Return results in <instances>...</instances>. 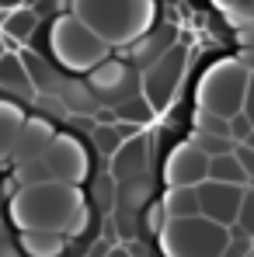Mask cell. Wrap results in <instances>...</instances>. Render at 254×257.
Returning <instances> with one entry per match:
<instances>
[{"mask_svg": "<svg viewBox=\"0 0 254 257\" xmlns=\"http://www.w3.org/2000/svg\"><path fill=\"white\" fill-rule=\"evenodd\" d=\"M84 205V191L77 184H59V181L25 184L7 202L11 222L18 229H56V233H66V226Z\"/></svg>", "mask_w": 254, "mask_h": 257, "instance_id": "cell-1", "label": "cell"}, {"mask_svg": "<svg viewBox=\"0 0 254 257\" xmlns=\"http://www.w3.org/2000/svg\"><path fill=\"white\" fill-rule=\"evenodd\" d=\"M70 11L108 45L136 42L150 21L146 0H70Z\"/></svg>", "mask_w": 254, "mask_h": 257, "instance_id": "cell-2", "label": "cell"}, {"mask_svg": "<svg viewBox=\"0 0 254 257\" xmlns=\"http://www.w3.org/2000/svg\"><path fill=\"white\" fill-rule=\"evenodd\" d=\"M49 42H52V56L59 59V66L70 73H91L98 63L108 59V42L94 28H87L77 14L56 18L49 28Z\"/></svg>", "mask_w": 254, "mask_h": 257, "instance_id": "cell-3", "label": "cell"}, {"mask_svg": "<svg viewBox=\"0 0 254 257\" xmlns=\"http://www.w3.org/2000/svg\"><path fill=\"white\" fill-rule=\"evenodd\" d=\"M230 243V229L206 215L167 219L160 233V247L167 257H219Z\"/></svg>", "mask_w": 254, "mask_h": 257, "instance_id": "cell-4", "label": "cell"}, {"mask_svg": "<svg viewBox=\"0 0 254 257\" xmlns=\"http://www.w3.org/2000/svg\"><path fill=\"white\" fill-rule=\"evenodd\" d=\"M247 84H251V70L240 59H226L219 66H212L199 84V108L216 111L223 118H233L244 111L247 101Z\"/></svg>", "mask_w": 254, "mask_h": 257, "instance_id": "cell-5", "label": "cell"}, {"mask_svg": "<svg viewBox=\"0 0 254 257\" xmlns=\"http://www.w3.org/2000/svg\"><path fill=\"white\" fill-rule=\"evenodd\" d=\"M185 73H188V49H185V45H171L153 66H146V70L139 73L143 97L153 104L157 115H164L171 104H174L171 97L178 94V87H181V80H185Z\"/></svg>", "mask_w": 254, "mask_h": 257, "instance_id": "cell-6", "label": "cell"}, {"mask_svg": "<svg viewBox=\"0 0 254 257\" xmlns=\"http://www.w3.org/2000/svg\"><path fill=\"white\" fill-rule=\"evenodd\" d=\"M87 87L98 94L101 108H115V104L129 101L132 94H143L139 73H136L129 63H122V59H105V63H98V66L87 73Z\"/></svg>", "mask_w": 254, "mask_h": 257, "instance_id": "cell-7", "label": "cell"}, {"mask_svg": "<svg viewBox=\"0 0 254 257\" xmlns=\"http://www.w3.org/2000/svg\"><path fill=\"white\" fill-rule=\"evenodd\" d=\"M45 164H49V171H52V181H59V184H84L91 181V160H87L84 146H80V139L77 136H56L52 139V146L42 153Z\"/></svg>", "mask_w": 254, "mask_h": 257, "instance_id": "cell-8", "label": "cell"}, {"mask_svg": "<svg viewBox=\"0 0 254 257\" xmlns=\"http://www.w3.org/2000/svg\"><path fill=\"white\" fill-rule=\"evenodd\" d=\"M195 188H199L202 215L230 229V226L237 222V215H240V205H244L247 188H240V184H223V181H212V177L202 181V184H195Z\"/></svg>", "mask_w": 254, "mask_h": 257, "instance_id": "cell-9", "label": "cell"}, {"mask_svg": "<svg viewBox=\"0 0 254 257\" xmlns=\"http://www.w3.org/2000/svg\"><path fill=\"white\" fill-rule=\"evenodd\" d=\"M108 174L115 177V184L122 181H139V177H153V143L139 132L119 146V153L108 160Z\"/></svg>", "mask_w": 254, "mask_h": 257, "instance_id": "cell-10", "label": "cell"}, {"mask_svg": "<svg viewBox=\"0 0 254 257\" xmlns=\"http://www.w3.org/2000/svg\"><path fill=\"white\" fill-rule=\"evenodd\" d=\"M164 174H167L171 188H195V184L209 181V157L195 143H181L178 150L167 153Z\"/></svg>", "mask_w": 254, "mask_h": 257, "instance_id": "cell-11", "label": "cell"}, {"mask_svg": "<svg viewBox=\"0 0 254 257\" xmlns=\"http://www.w3.org/2000/svg\"><path fill=\"white\" fill-rule=\"evenodd\" d=\"M56 136H59V132L52 128V122H49V118H28V122H25V128H21V136H18L14 153H11L14 167L39 160L45 150L52 146V139H56Z\"/></svg>", "mask_w": 254, "mask_h": 257, "instance_id": "cell-12", "label": "cell"}, {"mask_svg": "<svg viewBox=\"0 0 254 257\" xmlns=\"http://www.w3.org/2000/svg\"><path fill=\"white\" fill-rule=\"evenodd\" d=\"M0 90L11 94V97H18V101H35L39 97V90H35L32 77H28V66H25L21 52H14V49L0 56Z\"/></svg>", "mask_w": 254, "mask_h": 257, "instance_id": "cell-13", "label": "cell"}, {"mask_svg": "<svg viewBox=\"0 0 254 257\" xmlns=\"http://www.w3.org/2000/svg\"><path fill=\"white\" fill-rule=\"evenodd\" d=\"M18 247L28 257H63L70 240L56 229H18Z\"/></svg>", "mask_w": 254, "mask_h": 257, "instance_id": "cell-14", "label": "cell"}, {"mask_svg": "<svg viewBox=\"0 0 254 257\" xmlns=\"http://www.w3.org/2000/svg\"><path fill=\"white\" fill-rule=\"evenodd\" d=\"M0 32H4L7 45L18 52L21 42H32V39H35V32H39V14H35L32 7H14V11H7Z\"/></svg>", "mask_w": 254, "mask_h": 257, "instance_id": "cell-15", "label": "cell"}, {"mask_svg": "<svg viewBox=\"0 0 254 257\" xmlns=\"http://www.w3.org/2000/svg\"><path fill=\"white\" fill-rule=\"evenodd\" d=\"M25 122L28 118L21 111V101H0V160H11Z\"/></svg>", "mask_w": 254, "mask_h": 257, "instance_id": "cell-16", "label": "cell"}, {"mask_svg": "<svg viewBox=\"0 0 254 257\" xmlns=\"http://www.w3.org/2000/svg\"><path fill=\"white\" fill-rule=\"evenodd\" d=\"M160 205H164L167 219H192V215H202L199 188H167Z\"/></svg>", "mask_w": 254, "mask_h": 257, "instance_id": "cell-17", "label": "cell"}, {"mask_svg": "<svg viewBox=\"0 0 254 257\" xmlns=\"http://www.w3.org/2000/svg\"><path fill=\"white\" fill-rule=\"evenodd\" d=\"M209 177L212 181H223V184H240V188L251 184V177L244 171L237 150L233 153H223V157H209Z\"/></svg>", "mask_w": 254, "mask_h": 257, "instance_id": "cell-18", "label": "cell"}, {"mask_svg": "<svg viewBox=\"0 0 254 257\" xmlns=\"http://www.w3.org/2000/svg\"><path fill=\"white\" fill-rule=\"evenodd\" d=\"M153 115H157V111H153V104H150L143 94H132L129 101H122V104L112 108V118H115V122H129V125H139V128L146 125Z\"/></svg>", "mask_w": 254, "mask_h": 257, "instance_id": "cell-19", "label": "cell"}, {"mask_svg": "<svg viewBox=\"0 0 254 257\" xmlns=\"http://www.w3.org/2000/svg\"><path fill=\"white\" fill-rule=\"evenodd\" d=\"M91 143H94V150H98L105 160H112V157L119 153V146L126 143L122 125H119V122H98V125L91 128Z\"/></svg>", "mask_w": 254, "mask_h": 257, "instance_id": "cell-20", "label": "cell"}, {"mask_svg": "<svg viewBox=\"0 0 254 257\" xmlns=\"http://www.w3.org/2000/svg\"><path fill=\"white\" fill-rule=\"evenodd\" d=\"M188 143H195L206 157H223V153H233L237 150V143L230 136H212V132H199V128L188 136Z\"/></svg>", "mask_w": 254, "mask_h": 257, "instance_id": "cell-21", "label": "cell"}, {"mask_svg": "<svg viewBox=\"0 0 254 257\" xmlns=\"http://www.w3.org/2000/svg\"><path fill=\"white\" fill-rule=\"evenodd\" d=\"M195 128H199V132L230 136V139H233V125H230V118H223V115H216V111H206V108H199V115H195ZM233 143H237V139H233Z\"/></svg>", "mask_w": 254, "mask_h": 257, "instance_id": "cell-22", "label": "cell"}, {"mask_svg": "<svg viewBox=\"0 0 254 257\" xmlns=\"http://www.w3.org/2000/svg\"><path fill=\"white\" fill-rule=\"evenodd\" d=\"M219 257H254V236H247L237 222L230 226V243Z\"/></svg>", "mask_w": 254, "mask_h": 257, "instance_id": "cell-23", "label": "cell"}, {"mask_svg": "<svg viewBox=\"0 0 254 257\" xmlns=\"http://www.w3.org/2000/svg\"><path fill=\"white\" fill-rule=\"evenodd\" d=\"M237 226L254 236V188H247V195H244V205H240V215H237Z\"/></svg>", "mask_w": 254, "mask_h": 257, "instance_id": "cell-24", "label": "cell"}, {"mask_svg": "<svg viewBox=\"0 0 254 257\" xmlns=\"http://www.w3.org/2000/svg\"><path fill=\"white\" fill-rule=\"evenodd\" d=\"M230 125H233V139H237V143H244V139L254 132V122L244 115V111H240V115H233V118H230Z\"/></svg>", "mask_w": 254, "mask_h": 257, "instance_id": "cell-25", "label": "cell"}, {"mask_svg": "<svg viewBox=\"0 0 254 257\" xmlns=\"http://www.w3.org/2000/svg\"><path fill=\"white\" fill-rule=\"evenodd\" d=\"M237 157H240V164H244V171H247V177H251V184H254V150L244 146V143H237Z\"/></svg>", "mask_w": 254, "mask_h": 257, "instance_id": "cell-26", "label": "cell"}, {"mask_svg": "<svg viewBox=\"0 0 254 257\" xmlns=\"http://www.w3.org/2000/svg\"><path fill=\"white\" fill-rule=\"evenodd\" d=\"M230 11H233L237 18H244V21H254V0H233Z\"/></svg>", "mask_w": 254, "mask_h": 257, "instance_id": "cell-27", "label": "cell"}, {"mask_svg": "<svg viewBox=\"0 0 254 257\" xmlns=\"http://www.w3.org/2000/svg\"><path fill=\"white\" fill-rule=\"evenodd\" d=\"M0 257H28L14 240H0Z\"/></svg>", "mask_w": 254, "mask_h": 257, "instance_id": "cell-28", "label": "cell"}, {"mask_svg": "<svg viewBox=\"0 0 254 257\" xmlns=\"http://www.w3.org/2000/svg\"><path fill=\"white\" fill-rule=\"evenodd\" d=\"M244 115L254 122V70H251V84H247V101H244Z\"/></svg>", "mask_w": 254, "mask_h": 257, "instance_id": "cell-29", "label": "cell"}, {"mask_svg": "<svg viewBox=\"0 0 254 257\" xmlns=\"http://www.w3.org/2000/svg\"><path fill=\"white\" fill-rule=\"evenodd\" d=\"M105 257H136V254L129 250V243H115V247H112V250H108Z\"/></svg>", "mask_w": 254, "mask_h": 257, "instance_id": "cell-30", "label": "cell"}, {"mask_svg": "<svg viewBox=\"0 0 254 257\" xmlns=\"http://www.w3.org/2000/svg\"><path fill=\"white\" fill-rule=\"evenodd\" d=\"M4 52H11V45H7V39H4V32H0V56Z\"/></svg>", "mask_w": 254, "mask_h": 257, "instance_id": "cell-31", "label": "cell"}, {"mask_svg": "<svg viewBox=\"0 0 254 257\" xmlns=\"http://www.w3.org/2000/svg\"><path fill=\"white\" fill-rule=\"evenodd\" d=\"M244 146H251V150H254V132L247 136V139H244Z\"/></svg>", "mask_w": 254, "mask_h": 257, "instance_id": "cell-32", "label": "cell"}, {"mask_svg": "<svg viewBox=\"0 0 254 257\" xmlns=\"http://www.w3.org/2000/svg\"><path fill=\"white\" fill-rule=\"evenodd\" d=\"M11 4H18V0H0V7H11ZM14 11V7H11Z\"/></svg>", "mask_w": 254, "mask_h": 257, "instance_id": "cell-33", "label": "cell"}, {"mask_svg": "<svg viewBox=\"0 0 254 257\" xmlns=\"http://www.w3.org/2000/svg\"><path fill=\"white\" fill-rule=\"evenodd\" d=\"M4 18H7V7H0V25H4Z\"/></svg>", "mask_w": 254, "mask_h": 257, "instance_id": "cell-34", "label": "cell"}, {"mask_svg": "<svg viewBox=\"0 0 254 257\" xmlns=\"http://www.w3.org/2000/svg\"><path fill=\"white\" fill-rule=\"evenodd\" d=\"M0 240H4V236H0Z\"/></svg>", "mask_w": 254, "mask_h": 257, "instance_id": "cell-35", "label": "cell"}]
</instances>
